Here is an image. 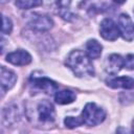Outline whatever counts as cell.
Wrapping results in <instances>:
<instances>
[{"instance_id": "13", "label": "cell", "mask_w": 134, "mask_h": 134, "mask_svg": "<svg viewBox=\"0 0 134 134\" xmlns=\"http://www.w3.org/2000/svg\"><path fill=\"white\" fill-rule=\"evenodd\" d=\"M18 119V110L14 106H8L2 110V122L7 127L16 122Z\"/></svg>"}, {"instance_id": "2", "label": "cell", "mask_w": 134, "mask_h": 134, "mask_svg": "<svg viewBox=\"0 0 134 134\" xmlns=\"http://www.w3.org/2000/svg\"><path fill=\"white\" fill-rule=\"evenodd\" d=\"M83 122L89 127L96 126L103 122L106 118V112L103 108L96 106L94 103H88L82 112Z\"/></svg>"}, {"instance_id": "12", "label": "cell", "mask_w": 134, "mask_h": 134, "mask_svg": "<svg viewBox=\"0 0 134 134\" xmlns=\"http://www.w3.org/2000/svg\"><path fill=\"white\" fill-rule=\"evenodd\" d=\"M76 98V95L73 91L65 89V90H61L58 91L54 95V100L55 103L60 104V105H66V104H70L72 102H74Z\"/></svg>"}, {"instance_id": "9", "label": "cell", "mask_w": 134, "mask_h": 134, "mask_svg": "<svg viewBox=\"0 0 134 134\" xmlns=\"http://www.w3.org/2000/svg\"><path fill=\"white\" fill-rule=\"evenodd\" d=\"M107 85L111 88H124V89H133L134 88V79L130 76H119L112 77L107 81Z\"/></svg>"}, {"instance_id": "21", "label": "cell", "mask_w": 134, "mask_h": 134, "mask_svg": "<svg viewBox=\"0 0 134 134\" xmlns=\"http://www.w3.org/2000/svg\"><path fill=\"white\" fill-rule=\"evenodd\" d=\"M133 131H134V129H133Z\"/></svg>"}, {"instance_id": "10", "label": "cell", "mask_w": 134, "mask_h": 134, "mask_svg": "<svg viewBox=\"0 0 134 134\" xmlns=\"http://www.w3.org/2000/svg\"><path fill=\"white\" fill-rule=\"evenodd\" d=\"M34 85L45 93H52L57 91L58 85L53 81L47 77H36L34 79Z\"/></svg>"}, {"instance_id": "15", "label": "cell", "mask_w": 134, "mask_h": 134, "mask_svg": "<svg viewBox=\"0 0 134 134\" xmlns=\"http://www.w3.org/2000/svg\"><path fill=\"white\" fill-rule=\"evenodd\" d=\"M16 6L21 9H29L42 4V0H16Z\"/></svg>"}, {"instance_id": "17", "label": "cell", "mask_w": 134, "mask_h": 134, "mask_svg": "<svg viewBox=\"0 0 134 134\" xmlns=\"http://www.w3.org/2000/svg\"><path fill=\"white\" fill-rule=\"evenodd\" d=\"M13 29V23L10 19L3 16L2 17V34H10Z\"/></svg>"}, {"instance_id": "14", "label": "cell", "mask_w": 134, "mask_h": 134, "mask_svg": "<svg viewBox=\"0 0 134 134\" xmlns=\"http://www.w3.org/2000/svg\"><path fill=\"white\" fill-rule=\"evenodd\" d=\"M103 46L96 40H89L86 44L87 54L90 59H98L102 53Z\"/></svg>"}, {"instance_id": "11", "label": "cell", "mask_w": 134, "mask_h": 134, "mask_svg": "<svg viewBox=\"0 0 134 134\" xmlns=\"http://www.w3.org/2000/svg\"><path fill=\"white\" fill-rule=\"evenodd\" d=\"M124 67V59L121 55L113 53L108 57L107 61V71L111 74L117 73L121 68Z\"/></svg>"}, {"instance_id": "4", "label": "cell", "mask_w": 134, "mask_h": 134, "mask_svg": "<svg viewBox=\"0 0 134 134\" xmlns=\"http://www.w3.org/2000/svg\"><path fill=\"white\" fill-rule=\"evenodd\" d=\"M99 32L100 36L108 41H114L119 36L118 26L112 19H105L102 21L99 26Z\"/></svg>"}, {"instance_id": "18", "label": "cell", "mask_w": 134, "mask_h": 134, "mask_svg": "<svg viewBox=\"0 0 134 134\" xmlns=\"http://www.w3.org/2000/svg\"><path fill=\"white\" fill-rule=\"evenodd\" d=\"M124 67L128 70L134 69V54H128L124 59Z\"/></svg>"}, {"instance_id": "3", "label": "cell", "mask_w": 134, "mask_h": 134, "mask_svg": "<svg viewBox=\"0 0 134 134\" xmlns=\"http://www.w3.org/2000/svg\"><path fill=\"white\" fill-rule=\"evenodd\" d=\"M118 29L119 34L126 41H132L134 39V23L131 18L126 15L121 14L118 18Z\"/></svg>"}, {"instance_id": "1", "label": "cell", "mask_w": 134, "mask_h": 134, "mask_svg": "<svg viewBox=\"0 0 134 134\" xmlns=\"http://www.w3.org/2000/svg\"><path fill=\"white\" fill-rule=\"evenodd\" d=\"M66 65L77 77H87L94 75V68L90 58L81 50H73L66 60Z\"/></svg>"}, {"instance_id": "7", "label": "cell", "mask_w": 134, "mask_h": 134, "mask_svg": "<svg viewBox=\"0 0 134 134\" xmlns=\"http://www.w3.org/2000/svg\"><path fill=\"white\" fill-rule=\"evenodd\" d=\"M6 61L13 65L24 66V65H28L31 62V55L27 51L23 49H19V50L8 53L6 55Z\"/></svg>"}, {"instance_id": "19", "label": "cell", "mask_w": 134, "mask_h": 134, "mask_svg": "<svg viewBox=\"0 0 134 134\" xmlns=\"http://www.w3.org/2000/svg\"><path fill=\"white\" fill-rule=\"evenodd\" d=\"M114 2H116V3H118V4H121V3H124L126 0H113Z\"/></svg>"}, {"instance_id": "6", "label": "cell", "mask_w": 134, "mask_h": 134, "mask_svg": "<svg viewBox=\"0 0 134 134\" xmlns=\"http://www.w3.org/2000/svg\"><path fill=\"white\" fill-rule=\"evenodd\" d=\"M38 116L39 119L43 122H50L54 120L55 111L52 104L48 100H42L38 105Z\"/></svg>"}, {"instance_id": "16", "label": "cell", "mask_w": 134, "mask_h": 134, "mask_svg": "<svg viewBox=\"0 0 134 134\" xmlns=\"http://www.w3.org/2000/svg\"><path fill=\"white\" fill-rule=\"evenodd\" d=\"M64 124H65V126H66L67 128H69V129H73V128H75V127L81 126V125L84 124V122H83V118H82V116H77V117L68 116V117L65 118Z\"/></svg>"}, {"instance_id": "20", "label": "cell", "mask_w": 134, "mask_h": 134, "mask_svg": "<svg viewBox=\"0 0 134 134\" xmlns=\"http://www.w3.org/2000/svg\"><path fill=\"white\" fill-rule=\"evenodd\" d=\"M6 1H7V0H1V2H2V3H5Z\"/></svg>"}, {"instance_id": "8", "label": "cell", "mask_w": 134, "mask_h": 134, "mask_svg": "<svg viewBox=\"0 0 134 134\" xmlns=\"http://www.w3.org/2000/svg\"><path fill=\"white\" fill-rule=\"evenodd\" d=\"M17 81V75L15 72H13L9 69H6L4 66H1V72H0V83L3 90H9L14 87L15 83Z\"/></svg>"}, {"instance_id": "5", "label": "cell", "mask_w": 134, "mask_h": 134, "mask_svg": "<svg viewBox=\"0 0 134 134\" xmlns=\"http://www.w3.org/2000/svg\"><path fill=\"white\" fill-rule=\"evenodd\" d=\"M28 24L35 30H38V31H46V30H49L52 27L53 22H52V20L48 16L35 14V15L31 16Z\"/></svg>"}]
</instances>
